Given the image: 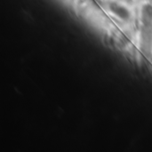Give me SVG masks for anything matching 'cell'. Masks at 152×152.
<instances>
[{
	"mask_svg": "<svg viewBox=\"0 0 152 152\" xmlns=\"http://www.w3.org/2000/svg\"><path fill=\"white\" fill-rule=\"evenodd\" d=\"M110 9L111 12H113L116 15H118L121 19H128L129 18V11L123 5L118 4V3H111L110 4Z\"/></svg>",
	"mask_w": 152,
	"mask_h": 152,
	"instance_id": "1",
	"label": "cell"
}]
</instances>
